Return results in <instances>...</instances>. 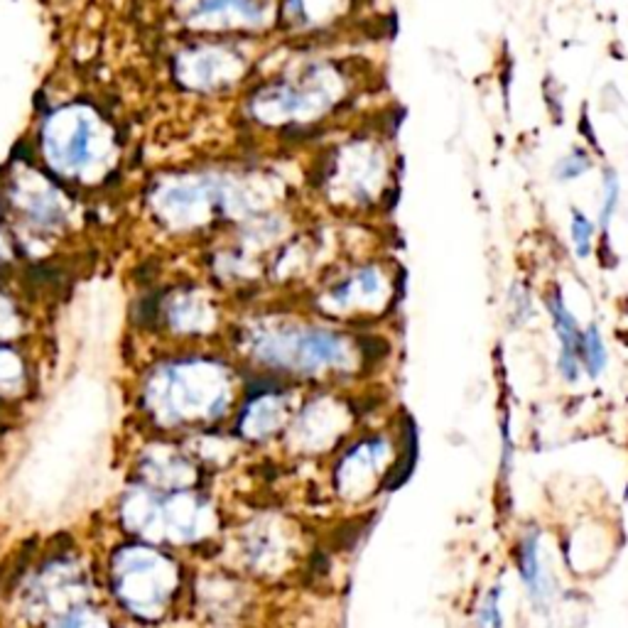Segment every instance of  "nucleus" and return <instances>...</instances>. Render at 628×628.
Wrapping results in <instances>:
<instances>
[{"instance_id": "obj_1", "label": "nucleus", "mask_w": 628, "mask_h": 628, "mask_svg": "<svg viewBox=\"0 0 628 628\" xmlns=\"http://www.w3.org/2000/svg\"><path fill=\"white\" fill-rule=\"evenodd\" d=\"M231 381L216 363L182 361L150 378L145 403L162 424L212 423L228 408Z\"/></svg>"}, {"instance_id": "obj_2", "label": "nucleus", "mask_w": 628, "mask_h": 628, "mask_svg": "<svg viewBox=\"0 0 628 628\" xmlns=\"http://www.w3.org/2000/svg\"><path fill=\"white\" fill-rule=\"evenodd\" d=\"M110 581L126 609L142 619H155L177 591L180 574L165 552L148 545H131L113 555Z\"/></svg>"}, {"instance_id": "obj_3", "label": "nucleus", "mask_w": 628, "mask_h": 628, "mask_svg": "<svg viewBox=\"0 0 628 628\" xmlns=\"http://www.w3.org/2000/svg\"><path fill=\"white\" fill-rule=\"evenodd\" d=\"M253 353L267 369L317 376L351 366V344L330 330H275L253 341Z\"/></svg>"}, {"instance_id": "obj_4", "label": "nucleus", "mask_w": 628, "mask_h": 628, "mask_svg": "<svg viewBox=\"0 0 628 628\" xmlns=\"http://www.w3.org/2000/svg\"><path fill=\"white\" fill-rule=\"evenodd\" d=\"M45 150L55 170L84 173L94 167L106 152L109 142L103 138L101 123L89 109H64L49 118L45 131Z\"/></svg>"}, {"instance_id": "obj_5", "label": "nucleus", "mask_w": 628, "mask_h": 628, "mask_svg": "<svg viewBox=\"0 0 628 628\" xmlns=\"http://www.w3.org/2000/svg\"><path fill=\"white\" fill-rule=\"evenodd\" d=\"M337 84L331 74L322 69H314L302 74L295 81L270 87L266 94H260L253 103V110L267 123H280V120H298V118L319 116L334 103Z\"/></svg>"}, {"instance_id": "obj_6", "label": "nucleus", "mask_w": 628, "mask_h": 628, "mask_svg": "<svg viewBox=\"0 0 628 628\" xmlns=\"http://www.w3.org/2000/svg\"><path fill=\"white\" fill-rule=\"evenodd\" d=\"M184 23L199 30H236L266 20L258 0H180Z\"/></svg>"}, {"instance_id": "obj_7", "label": "nucleus", "mask_w": 628, "mask_h": 628, "mask_svg": "<svg viewBox=\"0 0 628 628\" xmlns=\"http://www.w3.org/2000/svg\"><path fill=\"white\" fill-rule=\"evenodd\" d=\"M330 298L341 309H378L391 298V280L378 266H361L334 285Z\"/></svg>"}, {"instance_id": "obj_8", "label": "nucleus", "mask_w": 628, "mask_h": 628, "mask_svg": "<svg viewBox=\"0 0 628 628\" xmlns=\"http://www.w3.org/2000/svg\"><path fill=\"white\" fill-rule=\"evenodd\" d=\"M216 204L214 187L206 182H180L167 187L157 199V212L174 226H192Z\"/></svg>"}, {"instance_id": "obj_9", "label": "nucleus", "mask_w": 628, "mask_h": 628, "mask_svg": "<svg viewBox=\"0 0 628 628\" xmlns=\"http://www.w3.org/2000/svg\"><path fill=\"white\" fill-rule=\"evenodd\" d=\"M385 456H388V442L383 437H369L349 449L337 469V488L341 496H353L356 491H361L363 484H369L373 476V471L381 469Z\"/></svg>"}, {"instance_id": "obj_10", "label": "nucleus", "mask_w": 628, "mask_h": 628, "mask_svg": "<svg viewBox=\"0 0 628 628\" xmlns=\"http://www.w3.org/2000/svg\"><path fill=\"white\" fill-rule=\"evenodd\" d=\"M238 71H241V62L234 55H224L214 47L189 52L180 64L184 84H192L196 89H216L221 84H228L231 78L238 77Z\"/></svg>"}, {"instance_id": "obj_11", "label": "nucleus", "mask_w": 628, "mask_h": 628, "mask_svg": "<svg viewBox=\"0 0 628 628\" xmlns=\"http://www.w3.org/2000/svg\"><path fill=\"white\" fill-rule=\"evenodd\" d=\"M288 420V405L280 392H260L241 417V434L248 440H267Z\"/></svg>"}, {"instance_id": "obj_12", "label": "nucleus", "mask_w": 628, "mask_h": 628, "mask_svg": "<svg viewBox=\"0 0 628 628\" xmlns=\"http://www.w3.org/2000/svg\"><path fill=\"white\" fill-rule=\"evenodd\" d=\"M516 565H518V574L523 587H526L528 597L533 599L535 604H542L550 597L548 589V574L542 570L540 558V533L538 530H528L518 542L516 550Z\"/></svg>"}, {"instance_id": "obj_13", "label": "nucleus", "mask_w": 628, "mask_h": 628, "mask_svg": "<svg viewBox=\"0 0 628 628\" xmlns=\"http://www.w3.org/2000/svg\"><path fill=\"white\" fill-rule=\"evenodd\" d=\"M545 309H548V314H550L552 331H555V337H558V344H560L558 351L577 353V356H580L584 327H581L580 319H577V314L570 309L565 295H562L560 288H552V290L545 295Z\"/></svg>"}, {"instance_id": "obj_14", "label": "nucleus", "mask_w": 628, "mask_h": 628, "mask_svg": "<svg viewBox=\"0 0 628 628\" xmlns=\"http://www.w3.org/2000/svg\"><path fill=\"white\" fill-rule=\"evenodd\" d=\"M581 369L589 378H599L609 366V349H606L604 334L599 330V324H589L584 327V337H581Z\"/></svg>"}, {"instance_id": "obj_15", "label": "nucleus", "mask_w": 628, "mask_h": 628, "mask_svg": "<svg viewBox=\"0 0 628 628\" xmlns=\"http://www.w3.org/2000/svg\"><path fill=\"white\" fill-rule=\"evenodd\" d=\"M597 221L589 219L581 209L572 206V209H570V244H572V251L577 258L589 260V256L594 251V238H597Z\"/></svg>"}, {"instance_id": "obj_16", "label": "nucleus", "mask_w": 628, "mask_h": 628, "mask_svg": "<svg viewBox=\"0 0 628 628\" xmlns=\"http://www.w3.org/2000/svg\"><path fill=\"white\" fill-rule=\"evenodd\" d=\"M621 204V180L619 174L613 173L612 167H604V174H602V202H599V216H597V228L599 234L606 236L612 231L613 216L619 212Z\"/></svg>"}, {"instance_id": "obj_17", "label": "nucleus", "mask_w": 628, "mask_h": 628, "mask_svg": "<svg viewBox=\"0 0 628 628\" xmlns=\"http://www.w3.org/2000/svg\"><path fill=\"white\" fill-rule=\"evenodd\" d=\"M591 167H594V160H591V155H589L587 150L572 148L555 162V167H552V177H555L560 184H570V182L581 180Z\"/></svg>"}, {"instance_id": "obj_18", "label": "nucleus", "mask_w": 628, "mask_h": 628, "mask_svg": "<svg viewBox=\"0 0 628 628\" xmlns=\"http://www.w3.org/2000/svg\"><path fill=\"white\" fill-rule=\"evenodd\" d=\"M25 383V366L16 351L0 346V392H17Z\"/></svg>"}, {"instance_id": "obj_19", "label": "nucleus", "mask_w": 628, "mask_h": 628, "mask_svg": "<svg viewBox=\"0 0 628 628\" xmlns=\"http://www.w3.org/2000/svg\"><path fill=\"white\" fill-rule=\"evenodd\" d=\"M533 317V292L523 283H513L508 288V322L523 327Z\"/></svg>"}, {"instance_id": "obj_20", "label": "nucleus", "mask_w": 628, "mask_h": 628, "mask_svg": "<svg viewBox=\"0 0 628 628\" xmlns=\"http://www.w3.org/2000/svg\"><path fill=\"white\" fill-rule=\"evenodd\" d=\"M476 628H503L501 587H494L487 591V597H484L479 612H476Z\"/></svg>"}, {"instance_id": "obj_21", "label": "nucleus", "mask_w": 628, "mask_h": 628, "mask_svg": "<svg viewBox=\"0 0 628 628\" xmlns=\"http://www.w3.org/2000/svg\"><path fill=\"white\" fill-rule=\"evenodd\" d=\"M17 327V314L13 312V307L5 302V299H0V337H8V334H13Z\"/></svg>"}]
</instances>
